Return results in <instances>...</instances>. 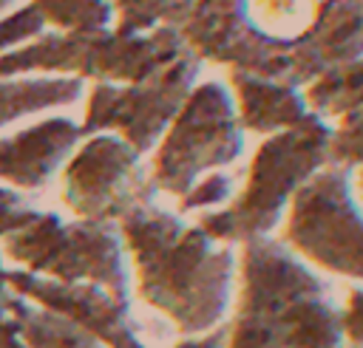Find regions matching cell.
Wrapping results in <instances>:
<instances>
[{
    "label": "cell",
    "mask_w": 363,
    "mask_h": 348,
    "mask_svg": "<svg viewBox=\"0 0 363 348\" xmlns=\"http://www.w3.org/2000/svg\"><path fill=\"white\" fill-rule=\"evenodd\" d=\"M113 11L116 31L122 34H147L153 28L170 25L179 28L193 0H105Z\"/></svg>",
    "instance_id": "5bb4252c"
},
{
    "label": "cell",
    "mask_w": 363,
    "mask_h": 348,
    "mask_svg": "<svg viewBox=\"0 0 363 348\" xmlns=\"http://www.w3.org/2000/svg\"><path fill=\"white\" fill-rule=\"evenodd\" d=\"M43 25L45 23L37 14L34 6H23V8L11 11L9 17L0 20V51L3 48H11V45H17V42H23L28 37H37Z\"/></svg>",
    "instance_id": "2e32d148"
},
{
    "label": "cell",
    "mask_w": 363,
    "mask_h": 348,
    "mask_svg": "<svg viewBox=\"0 0 363 348\" xmlns=\"http://www.w3.org/2000/svg\"><path fill=\"white\" fill-rule=\"evenodd\" d=\"M227 348H349L340 314L320 283L278 243L255 238L241 252V297Z\"/></svg>",
    "instance_id": "7a4b0ae2"
},
{
    "label": "cell",
    "mask_w": 363,
    "mask_h": 348,
    "mask_svg": "<svg viewBox=\"0 0 363 348\" xmlns=\"http://www.w3.org/2000/svg\"><path fill=\"white\" fill-rule=\"evenodd\" d=\"M9 289L48 311H57L91 331L108 348H147L139 340V328L130 320V303L113 297L94 283H60L23 269H9Z\"/></svg>",
    "instance_id": "9c48e42d"
},
{
    "label": "cell",
    "mask_w": 363,
    "mask_h": 348,
    "mask_svg": "<svg viewBox=\"0 0 363 348\" xmlns=\"http://www.w3.org/2000/svg\"><path fill=\"white\" fill-rule=\"evenodd\" d=\"M320 133L312 127L281 133L264 141L252 158L244 192L221 212L201 218V229L216 240H255L278 224L284 201L298 181L318 164Z\"/></svg>",
    "instance_id": "8992f818"
},
{
    "label": "cell",
    "mask_w": 363,
    "mask_h": 348,
    "mask_svg": "<svg viewBox=\"0 0 363 348\" xmlns=\"http://www.w3.org/2000/svg\"><path fill=\"white\" fill-rule=\"evenodd\" d=\"M37 215V209H31L23 195L11 187H0V238L23 229L26 224H31Z\"/></svg>",
    "instance_id": "e0dca14e"
},
{
    "label": "cell",
    "mask_w": 363,
    "mask_h": 348,
    "mask_svg": "<svg viewBox=\"0 0 363 348\" xmlns=\"http://www.w3.org/2000/svg\"><path fill=\"white\" fill-rule=\"evenodd\" d=\"M343 325V337L349 342V348H363V300L360 294H354V300L349 303L346 317H340Z\"/></svg>",
    "instance_id": "ffe728a7"
},
{
    "label": "cell",
    "mask_w": 363,
    "mask_h": 348,
    "mask_svg": "<svg viewBox=\"0 0 363 348\" xmlns=\"http://www.w3.org/2000/svg\"><path fill=\"white\" fill-rule=\"evenodd\" d=\"M238 153L241 124L233 99L218 82H204L190 91L164 130L153 156L150 184L156 192H170L182 201L207 170L235 161Z\"/></svg>",
    "instance_id": "5b68a950"
},
{
    "label": "cell",
    "mask_w": 363,
    "mask_h": 348,
    "mask_svg": "<svg viewBox=\"0 0 363 348\" xmlns=\"http://www.w3.org/2000/svg\"><path fill=\"white\" fill-rule=\"evenodd\" d=\"M31 6L45 25L62 28V34L102 31L113 20V11L105 0H34Z\"/></svg>",
    "instance_id": "9a60e30c"
},
{
    "label": "cell",
    "mask_w": 363,
    "mask_h": 348,
    "mask_svg": "<svg viewBox=\"0 0 363 348\" xmlns=\"http://www.w3.org/2000/svg\"><path fill=\"white\" fill-rule=\"evenodd\" d=\"M119 235L136 266V294L187 337L216 331L227 314L235 257L201 226H187L156 204L119 221Z\"/></svg>",
    "instance_id": "6da1fadb"
},
{
    "label": "cell",
    "mask_w": 363,
    "mask_h": 348,
    "mask_svg": "<svg viewBox=\"0 0 363 348\" xmlns=\"http://www.w3.org/2000/svg\"><path fill=\"white\" fill-rule=\"evenodd\" d=\"M173 348H227V325H218L204 337H184Z\"/></svg>",
    "instance_id": "44dd1931"
},
{
    "label": "cell",
    "mask_w": 363,
    "mask_h": 348,
    "mask_svg": "<svg viewBox=\"0 0 363 348\" xmlns=\"http://www.w3.org/2000/svg\"><path fill=\"white\" fill-rule=\"evenodd\" d=\"M3 255L23 272L60 283H94L130 303L125 240L116 224L37 212L31 224L3 238Z\"/></svg>",
    "instance_id": "277c9868"
},
{
    "label": "cell",
    "mask_w": 363,
    "mask_h": 348,
    "mask_svg": "<svg viewBox=\"0 0 363 348\" xmlns=\"http://www.w3.org/2000/svg\"><path fill=\"white\" fill-rule=\"evenodd\" d=\"M79 93V76H0V127L45 108L71 105Z\"/></svg>",
    "instance_id": "8fae6325"
},
{
    "label": "cell",
    "mask_w": 363,
    "mask_h": 348,
    "mask_svg": "<svg viewBox=\"0 0 363 348\" xmlns=\"http://www.w3.org/2000/svg\"><path fill=\"white\" fill-rule=\"evenodd\" d=\"M62 204L82 221L116 224L139 207L153 204L156 187L142 156L113 133L88 136L62 170Z\"/></svg>",
    "instance_id": "52a82bcc"
},
{
    "label": "cell",
    "mask_w": 363,
    "mask_h": 348,
    "mask_svg": "<svg viewBox=\"0 0 363 348\" xmlns=\"http://www.w3.org/2000/svg\"><path fill=\"white\" fill-rule=\"evenodd\" d=\"M9 308L17 314L23 325V340L28 348H108L102 340H96L91 331L79 328L68 317L48 311L43 306H34L14 291L9 294Z\"/></svg>",
    "instance_id": "7c38bea8"
},
{
    "label": "cell",
    "mask_w": 363,
    "mask_h": 348,
    "mask_svg": "<svg viewBox=\"0 0 363 348\" xmlns=\"http://www.w3.org/2000/svg\"><path fill=\"white\" fill-rule=\"evenodd\" d=\"M0 348H28L17 314L9 308V297L0 303Z\"/></svg>",
    "instance_id": "d6986e66"
},
{
    "label": "cell",
    "mask_w": 363,
    "mask_h": 348,
    "mask_svg": "<svg viewBox=\"0 0 363 348\" xmlns=\"http://www.w3.org/2000/svg\"><path fill=\"white\" fill-rule=\"evenodd\" d=\"M233 82L238 88L241 99V124L250 130H272L281 124L295 122L298 105H292L289 93H281L275 88L261 85L252 76H244L241 71L233 74Z\"/></svg>",
    "instance_id": "4fadbf2b"
},
{
    "label": "cell",
    "mask_w": 363,
    "mask_h": 348,
    "mask_svg": "<svg viewBox=\"0 0 363 348\" xmlns=\"http://www.w3.org/2000/svg\"><path fill=\"white\" fill-rule=\"evenodd\" d=\"M196 74L199 57L184 51L170 68L139 85H94L85 122L79 124L82 136L113 130V136L125 139L139 156L153 150L187 102Z\"/></svg>",
    "instance_id": "ba28073f"
},
{
    "label": "cell",
    "mask_w": 363,
    "mask_h": 348,
    "mask_svg": "<svg viewBox=\"0 0 363 348\" xmlns=\"http://www.w3.org/2000/svg\"><path fill=\"white\" fill-rule=\"evenodd\" d=\"M82 127L65 116H51L0 139V181L17 190H40L57 167L77 150Z\"/></svg>",
    "instance_id": "30bf717a"
},
{
    "label": "cell",
    "mask_w": 363,
    "mask_h": 348,
    "mask_svg": "<svg viewBox=\"0 0 363 348\" xmlns=\"http://www.w3.org/2000/svg\"><path fill=\"white\" fill-rule=\"evenodd\" d=\"M17 3H20V0H0V14H3V11H9V8H14Z\"/></svg>",
    "instance_id": "603a6c76"
},
{
    "label": "cell",
    "mask_w": 363,
    "mask_h": 348,
    "mask_svg": "<svg viewBox=\"0 0 363 348\" xmlns=\"http://www.w3.org/2000/svg\"><path fill=\"white\" fill-rule=\"evenodd\" d=\"M6 274H9V269L3 266V257H0V303L11 294V289H9V277H6Z\"/></svg>",
    "instance_id": "7402d4cb"
},
{
    "label": "cell",
    "mask_w": 363,
    "mask_h": 348,
    "mask_svg": "<svg viewBox=\"0 0 363 348\" xmlns=\"http://www.w3.org/2000/svg\"><path fill=\"white\" fill-rule=\"evenodd\" d=\"M227 195H230V178H227V175H210V178L199 181V184L179 201V209H182V212H190V209L213 207V204H221Z\"/></svg>",
    "instance_id": "ac0fdd59"
},
{
    "label": "cell",
    "mask_w": 363,
    "mask_h": 348,
    "mask_svg": "<svg viewBox=\"0 0 363 348\" xmlns=\"http://www.w3.org/2000/svg\"><path fill=\"white\" fill-rule=\"evenodd\" d=\"M187 45L179 31L159 25L147 34L102 28L91 34H45L31 45L0 54V76L57 71L62 76H91L105 85H139L170 68Z\"/></svg>",
    "instance_id": "3957f363"
}]
</instances>
